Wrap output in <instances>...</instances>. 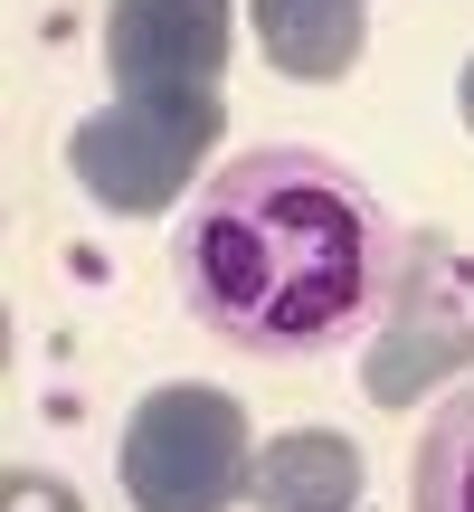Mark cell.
<instances>
[{
	"mask_svg": "<svg viewBox=\"0 0 474 512\" xmlns=\"http://www.w3.org/2000/svg\"><path fill=\"white\" fill-rule=\"evenodd\" d=\"M408 228L313 143H256L190 190L171 285L209 342L247 361H323L361 342L408 285Z\"/></svg>",
	"mask_w": 474,
	"mask_h": 512,
	"instance_id": "obj_1",
	"label": "cell"
},
{
	"mask_svg": "<svg viewBox=\"0 0 474 512\" xmlns=\"http://www.w3.org/2000/svg\"><path fill=\"white\" fill-rule=\"evenodd\" d=\"M219 124H228L219 95H114L105 114H86V124L67 133V171L114 219H162V209L200 181Z\"/></svg>",
	"mask_w": 474,
	"mask_h": 512,
	"instance_id": "obj_2",
	"label": "cell"
},
{
	"mask_svg": "<svg viewBox=\"0 0 474 512\" xmlns=\"http://www.w3.org/2000/svg\"><path fill=\"white\" fill-rule=\"evenodd\" d=\"M247 475H256L247 408L209 380H162L124 418L133 512H228V503H247Z\"/></svg>",
	"mask_w": 474,
	"mask_h": 512,
	"instance_id": "obj_3",
	"label": "cell"
},
{
	"mask_svg": "<svg viewBox=\"0 0 474 512\" xmlns=\"http://www.w3.org/2000/svg\"><path fill=\"white\" fill-rule=\"evenodd\" d=\"M446 361H474V256L427 238L408 256V285H399V313H389L380 351H370V399H408Z\"/></svg>",
	"mask_w": 474,
	"mask_h": 512,
	"instance_id": "obj_4",
	"label": "cell"
},
{
	"mask_svg": "<svg viewBox=\"0 0 474 512\" xmlns=\"http://www.w3.org/2000/svg\"><path fill=\"white\" fill-rule=\"evenodd\" d=\"M228 67V0H114L105 76L114 95H219Z\"/></svg>",
	"mask_w": 474,
	"mask_h": 512,
	"instance_id": "obj_5",
	"label": "cell"
},
{
	"mask_svg": "<svg viewBox=\"0 0 474 512\" xmlns=\"http://www.w3.org/2000/svg\"><path fill=\"white\" fill-rule=\"evenodd\" d=\"M256 512H361V446L332 437V427H294V437H266L247 475Z\"/></svg>",
	"mask_w": 474,
	"mask_h": 512,
	"instance_id": "obj_6",
	"label": "cell"
},
{
	"mask_svg": "<svg viewBox=\"0 0 474 512\" xmlns=\"http://www.w3.org/2000/svg\"><path fill=\"white\" fill-rule=\"evenodd\" d=\"M361 0H256V48H266L275 76H304V86H332V76L361 67Z\"/></svg>",
	"mask_w": 474,
	"mask_h": 512,
	"instance_id": "obj_7",
	"label": "cell"
},
{
	"mask_svg": "<svg viewBox=\"0 0 474 512\" xmlns=\"http://www.w3.org/2000/svg\"><path fill=\"white\" fill-rule=\"evenodd\" d=\"M408 494H418V512H474V380L427 418L418 465H408Z\"/></svg>",
	"mask_w": 474,
	"mask_h": 512,
	"instance_id": "obj_8",
	"label": "cell"
},
{
	"mask_svg": "<svg viewBox=\"0 0 474 512\" xmlns=\"http://www.w3.org/2000/svg\"><path fill=\"white\" fill-rule=\"evenodd\" d=\"M0 512H76V494L57 475H10V494H0Z\"/></svg>",
	"mask_w": 474,
	"mask_h": 512,
	"instance_id": "obj_9",
	"label": "cell"
},
{
	"mask_svg": "<svg viewBox=\"0 0 474 512\" xmlns=\"http://www.w3.org/2000/svg\"><path fill=\"white\" fill-rule=\"evenodd\" d=\"M456 114H465V133H474V57H465V76H456Z\"/></svg>",
	"mask_w": 474,
	"mask_h": 512,
	"instance_id": "obj_10",
	"label": "cell"
}]
</instances>
